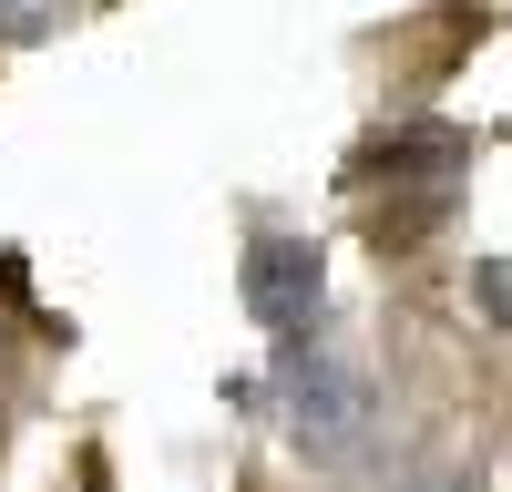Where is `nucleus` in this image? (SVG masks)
I'll return each instance as SVG.
<instances>
[{"label":"nucleus","mask_w":512,"mask_h":492,"mask_svg":"<svg viewBox=\"0 0 512 492\" xmlns=\"http://www.w3.org/2000/svg\"><path fill=\"white\" fill-rule=\"evenodd\" d=\"M277 410H287V441L308 462H349L379 431V380L349 349H328L318 328H297V339H277Z\"/></svg>","instance_id":"obj_1"},{"label":"nucleus","mask_w":512,"mask_h":492,"mask_svg":"<svg viewBox=\"0 0 512 492\" xmlns=\"http://www.w3.org/2000/svg\"><path fill=\"white\" fill-rule=\"evenodd\" d=\"M236 287H246V318L267 328V339H297V328H318V308H328V246L256 236L246 267H236Z\"/></svg>","instance_id":"obj_2"},{"label":"nucleus","mask_w":512,"mask_h":492,"mask_svg":"<svg viewBox=\"0 0 512 492\" xmlns=\"http://www.w3.org/2000/svg\"><path fill=\"white\" fill-rule=\"evenodd\" d=\"M62 11H72V0H0V31H11V41H41Z\"/></svg>","instance_id":"obj_3"},{"label":"nucleus","mask_w":512,"mask_h":492,"mask_svg":"<svg viewBox=\"0 0 512 492\" xmlns=\"http://www.w3.org/2000/svg\"><path fill=\"white\" fill-rule=\"evenodd\" d=\"M472 287H482V308H492V328H512V267L492 257V267H472Z\"/></svg>","instance_id":"obj_4"}]
</instances>
